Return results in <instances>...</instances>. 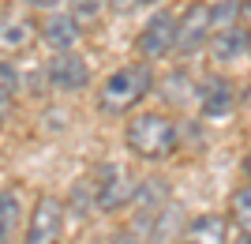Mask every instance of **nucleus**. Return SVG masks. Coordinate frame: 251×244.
<instances>
[{
  "label": "nucleus",
  "instance_id": "1",
  "mask_svg": "<svg viewBox=\"0 0 251 244\" xmlns=\"http://www.w3.org/2000/svg\"><path fill=\"white\" fill-rule=\"evenodd\" d=\"M150 90H154V72H150L147 64H127V68L113 72L101 83L98 106H101V113H109V117H124V113H131Z\"/></svg>",
  "mask_w": 251,
  "mask_h": 244
},
{
  "label": "nucleus",
  "instance_id": "27",
  "mask_svg": "<svg viewBox=\"0 0 251 244\" xmlns=\"http://www.w3.org/2000/svg\"><path fill=\"white\" fill-rule=\"evenodd\" d=\"M143 4H157V0H143Z\"/></svg>",
  "mask_w": 251,
  "mask_h": 244
},
{
  "label": "nucleus",
  "instance_id": "2",
  "mask_svg": "<svg viewBox=\"0 0 251 244\" xmlns=\"http://www.w3.org/2000/svg\"><path fill=\"white\" fill-rule=\"evenodd\" d=\"M124 139H127V150H131V154H139V158H147V162H161L176 150L180 132L165 113H143V117H135L127 124Z\"/></svg>",
  "mask_w": 251,
  "mask_h": 244
},
{
  "label": "nucleus",
  "instance_id": "18",
  "mask_svg": "<svg viewBox=\"0 0 251 244\" xmlns=\"http://www.w3.org/2000/svg\"><path fill=\"white\" fill-rule=\"evenodd\" d=\"M0 90L11 94V98H15V90H19V75H15V68L4 64V60H0Z\"/></svg>",
  "mask_w": 251,
  "mask_h": 244
},
{
  "label": "nucleus",
  "instance_id": "5",
  "mask_svg": "<svg viewBox=\"0 0 251 244\" xmlns=\"http://www.w3.org/2000/svg\"><path fill=\"white\" fill-rule=\"evenodd\" d=\"M98 177H101V181H94L98 211H120V207H127V203L135 199V181L120 165H101Z\"/></svg>",
  "mask_w": 251,
  "mask_h": 244
},
{
  "label": "nucleus",
  "instance_id": "9",
  "mask_svg": "<svg viewBox=\"0 0 251 244\" xmlns=\"http://www.w3.org/2000/svg\"><path fill=\"white\" fill-rule=\"evenodd\" d=\"M210 53L218 64H236L240 56H248V30H240V27L214 30L210 34Z\"/></svg>",
  "mask_w": 251,
  "mask_h": 244
},
{
  "label": "nucleus",
  "instance_id": "16",
  "mask_svg": "<svg viewBox=\"0 0 251 244\" xmlns=\"http://www.w3.org/2000/svg\"><path fill=\"white\" fill-rule=\"evenodd\" d=\"M232 222L240 233H251V184L232 195Z\"/></svg>",
  "mask_w": 251,
  "mask_h": 244
},
{
  "label": "nucleus",
  "instance_id": "4",
  "mask_svg": "<svg viewBox=\"0 0 251 244\" xmlns=\"http://www.w3.org/2000/svg\"><path fill=\"white\" fill-rule=\"evenodd\" d=\"M210 34H214V23H210V4H202V0H195V4H188L184 8V15L176 19V42H173V49L176 53H199L202 45L210 42Z\"/></svg>",
  "mask_w": 251,
  "mask_h": 244
},
{
  "label": "nucleus",
  "instance_id": "6",
  "mask_svg": "<svg viewBox=\"0 0 251 244\" xmlns=\"http://www.w3.org/2000/svg\"><path fill=\"white\" fill-rule=\"evenodd\" d=\"M173 42H176V15L173 11H157L154 19L147 23V30L139 34V53L157 60V56H169L173 53Z\"/></svg>",
  "mask_w": 251,
  "mask_h": 244
},
{
  "label": "nucleus",
  "instance_id": "19",
  "mask_svg": "<svg viewBox=\"0 0 251 244\" xmlns=\"http://www.w3.org/2000/svg\"><path fill=\"white\" fill-rule=\"evenodd\" d=\"M143 8V0H109V11L113 15H131V11Z\"/></svg>",
  "mask_w": 251,
  "mask_h": 244
},
{
  "label": "nucleus",
  "instance_id": "8",
  "mask_svg": "<svg viewBox=\"0 0 251 244\" xmlns=\"http://www.w3.org/2000/svg\"><path fill=\"white\" fill-rule=\"evenodd\" d=\"M34 38H38V27L30 23V15H23V11H0V49L4 53L30 49Z\"/></svg>",
  "mask_w": 251,
  "mask_h": 244
},
{
  "label": "nucleus",
  "instance_id": "7",
  "mask_svg": "<svg viewBox=\"0 0 251 244\" xmlns=\"http://www.w3.org/2000/svg\"><path fill=\"white\" fill-rule=\"evenodd\" d=\"M49 83L56 86V90L75 94V90H83V86L90 83V68H86L83 56H75L72 49H64V53H56L49 60Z\"/></svg>",
  "mask_w": 251,
  "mask_h": 244
},
{
  "label": "nucleus",
  "instance_id": "23",
  "mask_svg": "<svg viewBox=\"0 0 251 244\" xmlns=\"http://www.w3.org/2000/svg\"><path fill=\"white\" fill-rule=\"evenodd\" d=\"M26 4H34V8H56L60 0H26Z\"/></svg>",
  "mask_w": 251,
  "mask_h": 244
},
{
  "label": "nucleus",
  "instance_id": "17",
  "mask_svg": "<svg viewBox=\"0 0 251 244\" xmlns=\"http://www.w3.org/2000/svg\"><path fill=\"white\" fill-rule=\"evenodd\" d=\"M101 11V0H72V19L75 23H94Z\"/></svg>",
  "mask_w": 251,
  "mask_h": 244
},
{
  "label": "nucleus",
  "instance_id": "12",
  "mask_svg": "<svg viewBox=\"0 0 251 244\" xmlns=\"http://www.w3.org/2000/svg\"><path fill=\"white\" fill-rule=\"evenodd\" d=\"M42 38L56 53H64V49H75V45H79L83 30H79V23H75L72 15H49V19L42 23Z\"/></svg>",
  "mask_w": 251,
  "mask_h": 244
},
{
  "label": "nucleus",
  "instance_id": "26",
  "mask_svg": "<svg viewBox=\"0 0 251 244\" xmlns=\"http://www.w3.org/2000/svg\"><path fill=\"white\" fill-rule=\"evenodd\" d=\"M248 56H251V30H248Z\"/></svg>",
  "mask_w": 251,
  "mask_h": 244
},
{
  "label": "nucleus",
  "instance_id": "14",
  "mask_svg": "<svg viewBox=\"0 0 251 244\" xmlns=\"http://www.w3.org/2000/svg\"><path fill=\"white\" fill-rule=\"evenodd\" d=\"M64 207H72V214H75V218H86V214H90V211L98 207V203H94V181L86 184V177H83V181H79V184L72 188V199L64 203Z\"/></svg>",
  "mask_w": 251,
  "mask_h": 244
},
{
  "label": "nucleus",
  "instance_id": "24",
  "mask_svg": "<svg viewBox=\"0 0 251 244\" xmlns=\"http://www.w3.org/2000/svg\"><path fill=\"white\" fill-rule=\"evenodd\" d=\"M225 244H251V233H240L236 241H225Z\"/></svg>",
  "mask_w": 251,
  "mask_h": 244
},
{
  "label": "nucleus",
  "instance_id": "21",
  "mask_svg": "<svg viewBox=\"0 0 251 244\" xmlns=\"http://www.w3.org/2000/svg\"><path fill=\"white\" fill-rule=\"evenodd\" d=\"M240 19L251 27V0H240Z\"/></svg>",
  "mask_w": 251,
  "mask_h": 244
},
{
  "label": "nucleus",
  "instance_id": "3",
  "mask_svg": "<svg viewBox=\"0 0 251 244\" xmlns=\"http://www.w3.org/2000/svg\"><path fill=\"white\" fill-rule=\"evenodd\" d=\"M64 207L56 195H38L30 211V222H26V241L23 244H56L64 233Z\"/></svg>",
  "mask_w": 251,
  "mask_h": 244
},
{
  "label": "nucleus",
  "instance_id": "15",
  "mask_svg": "<svg viewBox=\"0 0 251 244\" xmlns=\"http://www.w3.org/2000/svg\"><path fill=\"white\" fill-rule=\"evenodd\" d=\"M236 19H240V0H221V4H210V23H214V30L236 27Z\"/></svg>",
  "mask_w": 251,
  "mask_h": 244
},
{
  "label": "nucleus",
  "instance_id": "11",
  "mask_svg": "<svg viewBox=\"0 0 251 244\" xmlns=\"http://www.w3.org/2000/svg\"><path fill=\"white\" fill-rule=\"evenodd\" d=\"M229 241V222L221 214H199L184 229V244H225Z\"/></svg>",
  "mask_w": 251,
  "mask_h": 244
},
{
  "label": "nucleus",
  "instance_id": "20",
  "mask_svg": "<svg viewBox=\"0 0 251 244\" xmlns=\"http://www.w3.org/2000/svg\"><path fill=\"white\" fill-rule=\"evenodd\" d=\"M109 244H135V237H131V233H127V229H124V233H116V237H113V241H109Z\"/></svg>",
  "mask_w": 251,
  "mask_h": 244
},
{
  "label": "nucleus",
  "instance_id": "13",
  "mask_svg": "<svg viewBox=\"0 0 251 244\" xmlns=\"http://www.w3.org/2000/svg\"><path fill=\"white\" fill-rule=\"evenodd\" d=\"M19 222V195L15 191H0V244H8Z\"/></svg>",
  "mask_w": 251,
  "mask_h": 244
},
{
  "label": "nucleus",
  "instance_id": "25",
  "mask_svg": "<svg viewBox=\"0 0 251 244\" xmlns=\"http://www.w3.org/2000/svg\"><path fill=\"white\" fill-rule=\"evenodd\" d=\"M244 173H248V177H251V154H248V162H244Z\"/></svg>",
  "mask_w": 251,
  "mask_h": 244
},
{
  "label": "nucleus",
  "instance_id": "10",
  "mask_svg": "<svg viewBox=\"0 0 251 244\" xmlns=\"http://www.w3.org/2000/svg\"><path fill=\"white\" fill-rule=\"evenodd\" d=\"M236 106V86L229 79H206L202 83V117H229Z\"/></svg>",
  "mask_w": 251,
  "mask_h": 244
},
{
  "label": "nucleus",
  "instance_id": "22",
  "mask_svg": "<svg viewBox=\"0 0 251 244\" xmlns=\"http://www.w3.org/2000/svg\"><path fill=\"white\" fill-rule=\"evenodd\" d=\"M8 109H11V94H4V90H0V117H4Z\"/></svg>",
  "mask_w": 251,
  "mask_h": 244
}]
</instances>
